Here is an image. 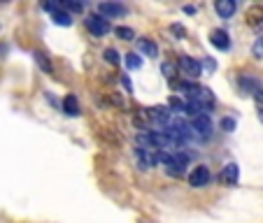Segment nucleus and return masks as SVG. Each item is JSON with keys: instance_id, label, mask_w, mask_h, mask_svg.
Masks as SVG:
<instances>
[{"instance_id": "ddd939ff", "label": "nucleus", "mask_w": 263, "mask_h": 223, "mask_svg": "<svg viewBox=\"0 0 263 223\" xmlns=\"http://www.w3.org/2000/svg\"><path fill=\"white\" fill-rule=\"evenodd\" d=\"M124 63H126V68H128V70H138V68H142V58H140L138 54H126Z\"/></svg>"}, {"instance_id": "f257e3e1", "label": "nucleus", "mask_w": 263, "mask_h": 223, "mask_svg": "<svg viewBox=\"0 0 263 223\" xmlns=\"http://www.w3.org/2000/svg\"><path fill=\"white\" fill-rule=\"evenodd\" d=\"M84 24H86V28L93 33V37H103V35L109 33V21L105 19L103 14H89L84 19Z\"/></svg>"}, {"instance_id": "f03ea898", "label": "nucleus", "mask_w": 263, "mask_h": 223, "mask_svg": "<svg viewBox=\"0 0 263 223\" xmlns=\"http://www.w3.org/2000/svg\"><path fill=\"white\" fill-rule=\"evenodd\" d=\"M210 177H212V174H210L208 165H196L189 172V186L191 189H203V186L210 184Z\"/></svg>"}, {"instance_id": "39448f33", "label": "nucleus", "mask_w": 263, "mask_h": 223, "mask_svg": "<svg viewBox=\"0 0 263 223\" xmlns=\"http://www.w3.org/2000/svg\"><path fill=\"white\" fill-rule=\"evenodd\" d=\"M210 42H212V47L219 49V51H229L231 49V37H229V33L221 30V28H214L212 33H210Z\"/></svg>"}, {"instance_id": "9d476101", "label": "nucleus", "mask_w": 263, "mask_h": 223, "mask_svg": "<svg viewBox=\"0 0 263 223\" xmlns=\"http://www.w3.org/2000/svg\"><path fill=\"white\" fill-rule=\"evenodd\" d=\"M138 47L144 56H149V58H156V56H159V47H156L154 40H144L142 37V40H138Z\"/></svg>"}, {"instance_id": "412c9836", "label": "nucleus", "mask_w": 263, "mask_h": 223, "mask_svg": "<svg viewBox=\"0 0 263 223\" xmlns=\"http://www.w3.org/2000/svg\"><path fill=\"white\" fill-rule=\"evenodd\" d=\"M173 30L179 35V37H184V35H186V33H184V30H182V26H173Z\"/></svg>"}, {"instance_id": "4468645a", "label": "nucleus", "mask_w": 263, "mask_h": 223, "mask_svg": "<svg viewBox=\"0 0 263 223\" xmlns=\"http://www.w3.org/2000/svg\"><path fill=\"white\" fill-rule=\"evenodd\" d=\"M51 19H54V24H59V26H70L72 24V19H70V14L68 12H54V16H51Z\"/></svg>"}, {"instance_id": "f3484780", "label": "nucleus", "mask_w": 263, "mask_h": 223, "mask_svg": "<svg viewBox=\"0 0 263 223\" xmlns=\"http://www.w3.org/2000/svg\"><path fill=\"white\" fill-rule=\"evenodd\" d=\"M161 72H163L165 79H173V77H175V65L173 63H163V65H161Z\"/></svg>"}, {"instance_id": "9b49d317", "label": "nucleus", "mask_w": 263, "mask_h": 223, "mask_svg": "<svg viewBox=\"0 0 263 223\" xmlns=\"http://www.w3.org/2000/svg\"><path fill=\"white\" fill-rule=\"evenodd\" d=\"M63 112L68 116H77L80 114V103H77V98L74 95H65L63 100Z\"/></svg>"}, {"instance_id": "7ed1b4c3", "label": "nucleus", "mask_w": 263, "mask_h": 223, "mask_svg": "<svg viewBox=\"0 0 263 223\" xmlns=\"http://www.w3.org/2000/svg\"><path fill=\"white\" fill-rule=\"evenodd\" d=\"M98 14H103L105 19H121V16L128 14V7L121 5V3H100Z\"/></svg>"}, {"instance_id": "20e7f679", "label": "nucleus", "mask_w": 263, "mask_h": 223, "mask_svg": "<svg viewBox=\"0 0 263 223\" xmlns=\"http://www.w3.org/2000/svg\"><path fill=\"white\" fill-rule=\"evenodd\" d=\"M179 70H182V74L196 79V77H200V72H203V65L196 58H191V56H182V58H179Z\"/></svg>"}, {"instance_id": "1a4fd4ad", "label": "nucleus", "mask_w": 263, "mask_h": 223, "mask_svg": "<svg viewBox=\"0 0 263 223\" xmlns=\"http://www.w3.org/2000/svg\"><path fill=\"white\" fill-rule=\"evenodd\" d=\"M135 154H138V158H140V168H142V170L154 168L156 160H159V156H156V154H147V149H142V147H140L138 151H135Z\"/></svg>"}, {"instance_id": "6ab92c4d", "label": "nucleus", "mask_w": 263, "mask_h": 223, "mask_svg": "<svg viewBox=\"0 0 263 223\" xmlns=\"http://www.w3.org/2000/svg\"><path fill=\"white\" fill-rule=\"evenodd\" d=\"M63 7L65 10H70V12H82V3H63Z\"/></svg>"}, {"instance_id": "a211bd4d", "label": "nucleus", "mask_w": 263, "mask_h": 223, "mask_svg": "<svg viewBox=\"0 0 263 223\" xmlns=\"http://www.w3.org/2000/svg\"><path fill=\"white\" fill-rule=\"evenodd\" d=\"M252 51H254V56H258V58H261V56H263V37H258V40L254 42Z\"/></svg>"}, {"instance_id": "0eeeda50", "label": "nucleus", "mask_w": 263, "mask_h": 223, "mask_svg": "<svg viewBox=\"0 0 263 223\" xmlns=\"http://www.w3.org/2000/svg\"><path fill=\"white\" fill-rule=\"evenodd\" d=\"M191 128H196V133L200 135V137H210L212 135V121L208 119V116H196L194 124H191Z\"/></svg>"}, {"instance_id": "f8f14e48", "label": "nucleus", "mask_w": 263, "mask_h": 223, "mask_svg": "<svg viewBox=\"0 0 263 223\" xmlns=\"http://www.w3.org/2000/svg\"><path fill=\"white\" fill-rule=\"evenodd\" d=\"M115 35L119 37V40H133V37H135L133 28H128V26H117V28H115Z\"/></svg>"}, {"instance_id": "aec40b11", "label": "nucleus", "mask_w": 263, "mask_h": 223, "mask_svg": "<svg viewBox=\"0 0 263 223\" xmlns=\"http://www.w3.org/2000/svg\"><path fill=\"white\" fill-rule=\"evenodd\" d=\"M221 126H223L226 130H233V128H235V121H233V119H226V121H221Z\"/></svg>"}, {"instance_id": "423d86ee", "label": "nucleus", "mask_w": 263, "mask_h": 223, "mask_svg": "<svg viewBox=\"0 0 263 223\" xmlns=\"http://www.w3.org/2000/svg\"><path fill=\"white\" fill-rule=\"evenodd\" d=\"M214 10H217V14L221 16V19H231V16L235 14V10H238V5H235L233 0H217V3H214Z\"/></svg>"}, {"instance_id": "2eb2a0df", "label": "nucleus", "mask_w": 263, "mask_h": 223, "mask_svg": "<svg viewBox=\"0 0 263 223\" xmlns=\"http://www.w3.org/2000/svg\"><path fill=\"white\" fill-rule=\"evenodd\" d=\"M35 60L40 63V68L45 70V72H51V65H49V60L45 58V54H42V51H35Z\"/></svg>"}, {"instance_id": "6e6552de", "label": "nucleus", "mask_w": 263, "mask_h": 223, "mask_svg": "<svg viewBox=\"0 0 263 223\" xmlns=\"http://www.w3.org/2000/svg\"><path fill=\"white\" fill-rule=\"evenodd\" d=\"M238 177H240V168L235 163H229L221 170V181L226 184V186H235V184H238Z\"/></svg>"}, {"instance_id": "dca6fc26", "label": "nucleus", "mask_w": 263, "mask_h": 223, "mask_svg": "<svg viewBox=\"0 0 263 223\" xmlns=\"http://www.w3.org/2000/svg\"><path fill=\"white\" fill-rule=\"evenodd\" d=\"M105 60H107V63H112V65H117L119 63V51L117 49H105Z\"/></svg>"}, {"instance_id": "4be33fe9", "label": "nucleus", "mask_w": 263, "mask_h": 223, "mask_svg": "<svg viewBox=\"0 0 263 223\" xmlns=\"http://www.w3.org/2000/svg\"><path fill=\"white\" fill-rule=\"evenodd\" d=\"M121 82H124V86H126V89H128V91H133V84H130V79H126V77H124V79H121Z\"/></svg>"}]
</instances>
